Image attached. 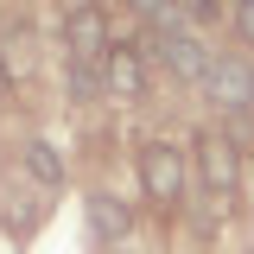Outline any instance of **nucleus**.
<instances>
[{
    "mask_svg": "<svg viewBox=\"0 0 254 254\" xmlns=\"http://www.w3.org/2000/svg\"><path fill=\"white\" fill-rule=\"evenodd\" d=\"M64 45H70V64H108L115 51V26L102 6H70L64 13Z\"/></svg>",
    "mask_w": 254,
    "mask_h": 254,
    "instance_id": "obj_3",
    "label": "nucleus"
},
{
    "mask_svg": "<svg viewBox=\"0 0 254 254\" xmlns=\"http://www.w3.org/2000/svg\"><path fill=\"white\" fill-rule=\"evenodd\" d=\"M185 146H172V140H146L140 146V190H146V203H159V210H178L185 203V185H190V172H185Z\"/></svg>",
    "mask_w": 254,
    "mask_h": 254,
    "instance_id": "obj_1",
    "label": "nucleus"
},
{
    "mask_svg": "<svg viewBox=\"0 0 254 254\" xmlns=\"http://www.w3.org/2000/svg\"><path fill=\"white\" fill-rule=\"evenodd\" d=\"M102 76H108V89L115 95H127V102H133V95H146V58H140V45H115V51H108V64H102Z\"/></svg>",
    "mask_w": 254,
    "mask_h": 254,
    "instance_id": "obj_6",
    "label": "nucleus"
},
{
    "mask_svg": "<svg viewBox=\"0 0 254 254\" xmlns=\"http://www.w3.org/2000/svg\"><path fill=\"white\" fill-rule=\"evenodd\" d=\"M83 216H89V235L102 248H121L127 235H133V210H127L115 190H89V203H83Z\"/></svg>",
    "mask_w": 254,
    "mask_h": 254,
    "instance_id": "obj_4",
    "label": "nucleus"
},
{
    "mask_svg": "<svg viewBox=\"0 0 254 254\" xmlns=\"http://www.w3.org/2000/svg\"><path fill=\"white\" fill-rule=\"evenodd\" d=\"M229 19H235V32H242V38H248V45H254V0H242V6H235Z\"/></svg>",
    "mask_w": 254,
    "mask_h": 254,
    "instance_id": "obj_9",
    "label": "nucleus"
},
{
    "mask_svg": "<svg viewBox=\"0 0 254 254\" xmlns=\"http://www.w3.org/2000/svg\"><path fill=\"white\" fill-rule=\"evenodd\" d=\"M64 83H70V95H76V102H95V95L108 89L102 64H70V70H64Z\"/></svg>",
    "mask_w": 254,
    "mask_h": 254,
    "instance_id": "obj_8",
    "label": "nucleus"
},
{
    "mask_svg": "<svg viewBox=\"0 0 254 254\" xmlns=\"http://www.w3.org/2000/svg\"><path fill=\"white\" fill-rule=\"evenodd\" d=\"M190 159H197V185H203V197L229 203V197H235V185H242V153H235V140H229V133H216V127H203Z\"/></svg>",
    "mask_w": 254,
    "mask_h": 254,
    "instance_id": "obj_2",
    "label": "nucleus"
},
{
    "mask_svg": "<svg viewBox=\"0 0 254 254\" xmlns=\"http://www.w3.org/2000/svg\"><path fill=\"white\" fill-rule=\"evenodd\" d=\"M19 165H26L32 185H45V190L64 185V159H58V146H51V140H26V146H19Z\"/></svg>",
    "mask_w": 254,
    "mask_h": 254,
    "instance_id": "obj_7",
    "label": "nucleus"
},
{
    "mask_svg": "<svg viewBox=\"0 0 254 254\" xmlns=\"http://www.w3.org/2000/svg\"><path fill=\"white\" fill-rule=\"evenodd\" d=\"M203 83H210V95L229 102V108H254V76L242 70V58H210Z\"/></svg>",
    "mask_w": 254,
    "mask_h": 254,
    "instance_id": "obj_5",
    "label": "nucleus"
}]
</instances>
